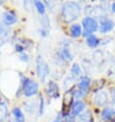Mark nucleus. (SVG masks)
Returning <instances> with one entry per match:
<instances>
[{
    "instance_id": "nucleus-1",
    "label": "nucleus",
    "mask_w": 115,
    "mask_h": 122,
    "mask_svg": "<svg viewBox=\"0 0 115 122\" xmlns=\"http://www.w3.org/2000/svg\"><path fill=\"white\" fill-rule=\"evenodd\" d=\"M82 5L76 1H67L64 2L61 6V19L64 23L69 24L74 21H76L77 19L82 15Z\"/></svg>"
},
{
    "instance_id": "nucleus-2",
    "label": "nucleus",
    "mask_w": 115,
    "mask_h": 122,
    "mask_svg": "<svg viewBox=\"0 0 115 122\" xmlns=\"http://www.w3.org/2000/svg\"><path fill=\"white\" fill-rule=\"evenodd\" d=\"M36 73L41 82H46L50 75L49 64L42 56H38L36 59Z\"/></svg>"
},
{
    "instance_id": "nucleus-3",
    "label": "nucleus",
    "mask_w": 115,
    "mask_h": 122,
    "mask_svg": "<svg viewBox=\"0 0 115 122\" xmlns=\"http://www.w3.org/2000/svg\"><path fill=\"white\" fill-rule=\"evenodd\" d=\"M22 90L23 96L27 97H34L38 94L39 91V84L36 82L35 80L31 79V78H22Z\"/></svg>"
},
{
    "instance_id": "nucleus-4",
    "label": "nucleus",
    "mask_w": 115,
    "mask_h": 122,
    "mask_svg": "<svg viewBox=\"0 0 115 122\" xmlns=\"http://www.w3.org/2000/svg\"><path fill=\"white\" fill-rule=\"evenodd\" d=\"M82 27L84 30L83 35L84 37H88L91 34H94L99 30V22L97 19L93 18V16L88 15L86 18L83 19L82 21Z\"/></svg>"
},
{
    "instance_id": "nucleus-5",
    "label": "nucleus",
    "mask_w": 115,
    "mask_h": 122,
    "mask_svg": "<svg viewBox=\"0 0 115 122\" xmlns=\"http://www.w3.org/2000/svg\"><path fill=\"white\" fill-rule=\"evenodd\" d=\"M91 86V79L88 76L84 75L80 77V80L77 82V90L75 91V94L77 97L83 99L84 97H86V94L89 92Z\"/></svg>"
},
{
    "instance_id": "nucleus-6",
    "label": "nucleus",
    "mask_w": 115,
    "mask_h": 122,
    "mask_svg": "<svg viewBox=\"0 0 115 122\" xmlns=\"http://www.w3.org/2000/svg\"><path fill=\"white\" fill-rule=\"evenodd\" d=\"M115 24L111 19L106 18V16H102L99 21V31L102 34H106L111 32L114 29Z\"/></svg>"
},
{
    "instance_id": "nucleus-7",
    "label": "nucleus",
    "mask_w": 115,
    "mask_h": 122,
    "mask_svg": "<svg viewBox=\"0 0 115 122\" xmlns=\"http://www.w3.org/2000/svg\"><path fill=\"white\" fill-rule=\"evenodd\" d=\"M86 107H87V105L84 101L82 100L73 101L71 106H70V114L73 117H79L80 114L86 111Z\"/></svg>"
},
{
    "instance_id": "nucleus-8",
    "label": "nucleus",
    "mask_w": 115,
    "mask_h": 122,
    "mask_svg": "<svg viewBox=\"0 0 115 122\" xmlns=\"http://www.w3.org/2000/svg\"><path fill=\"white\" fill-rule=\"evenodd\" d=\"M18 15L13 10H6L2 15V23L6 27H10L18 23Z\"/></svg>"
},
{
    "instance_id": "nucleus-9",
    "label": "nucleus",
    "mask_w": 115,
    "mask_h": 122,
    "mask_svg": "<svg viewBox=\"0 0 115 122\" xmlns=\"http://www.w3.org/2000/svg\"><path fill=\"white\" fill-rule=\"evenodd\" d=\"M46 93L49 97H51L53 100H56L60 97V91H59V86L58 84L54 81H49L48 85L46 88Z\"/></svg>"
},
{
    "instance_id": "nucleus-10",
    "label": "nucleus",
    "mask_w": 115,
    "mask_h": 122,
    "mask_svg": "<svg viewBox=\"0 0 115 122\" xmlns=\"http://www.w3.org/2000/svg\"><path fill=\"white\" fill-rule=\"evenodd\" d=\"M93 101L96 106L98 107H104L108 102V93L104 90H98L94 94Z\"/></svg>"
},
{
    "instance_id": "nucleus-11",
    "label": "nucleus",
    "mask_w": 115,
    "mask_h": 122,
    "mask_svg": "<svg viewBox=\"0 0 115 122\" xmlns=\"http://www.w3.org/2000/svg\"><path fill=\"white\" fill-rule=\"evenodd\" d=\"M9 111L7 103L3 100H0V122H4L8 119Z\"/></svg>"
},
{
    "instance_id": "nucleus-12",
    "label": "nucleus",
    "mask_w": 115,
    "mask_h": 122,
    "mask_svg": "<svg viewBox=\"0 0 115 122\" xmlns=\"http://www.w3.org/2000/svg\"><path fill=\"white\" fill-rule=\"evenodd\" d=\"M58 56L63 62H71L73 60V55L67 47H62L58 50Z\"/></svg>"
},
{
    "instance_id": "nucleus-13",
    "label": "nucleus",
    "mask_w": 115,
    "mask_h": 122,
    "mask_svg": "<svg viewBox=\"0 0 115 122\" xmlns=\"http://www.w3.org/2000/svg\"><path fill=\"white\" fill-rule=\"evenodd\" d=\"M9 36H10V29H9V27H6L3 24L0 25V45L7 41L9 39Z\"/></svg>"
},
{
    "instance_id": "nucleus-14",
    "label": "nucleus",
    "mask_w": 115,
    "mask_h": 122,
    "mask_svg": "<svg viewBox=\"0 0 115 122\" xmlns=\"http://www.w3.org/2000/svg\"><path fill=\"white\" fill-rule=\"evenodd\" d=\"M83 33H84V30H83L82 25H80V24H73V25L70 26L69 34L72 38H79V37L83 35Z\"/></svg>"
},
{
    "instance_id": "nucleus-15",
    "label": "nucleus",
    "mask_w": 115,
    "mask_h": 122,
    "mask_svg": "<svg viewBox=\"0 0 115 122\" xmlns=\"http://www.w3.org/2000/svg\"><path fill=\"white\" fill-rule=\"evenodd\" d=\"M115 116V109L112 107H106L104 108L102 113H101V118L104 121H109Z\"/></svg>"
},
{
    "instance_id": "nucleus-16",
    "label": "nucleus",
    "mask_w": 115,
    "mask_h": 122,
    "mask_svg": "<svg viewBox=\"0 0 115 122\" xmlns=\"http://www.w3.org/2000/svg\"><path fill=\"white\" fill-rule=\"evenodd\" d=\"M12 116H13V119H14L15 122H26V117H25V114L22 111L21 108L18 107H14L12 109Z\"/></svg>"
},
{
    "instance_id": "nucleus-17",
    "label": "nucleus",
    "mask_w": 115,
    "mask_h": 122,
    "mask_svg": "<svg viewBox=\"0 0 115 122\" xmlns=\"http://www.w3.org/2000/svg\"><path fill=\"white\" fill-rule=\"evenodd\" d=\"M86 43L91 48H96V47L100 44V39L98 38L95 34H91V35L86 37Z\"/></svg>"
},
{
    "instance_id": "nucleus-18",
    "label": "nucleus",
    "mask_w": 115,
    "mask_h": 122,
    "mask_svg": "<svg viewBox=\"0 0 115 122\" xmlns=\"http://www.w3.org/2000/svg\"><path fill=\"white\" fill-rule=\"evenodd\" d=\"M34 6H35L37 12L39 13V15H45L46 13V5H45V2H42V1H39V0H37V1H34Z\"/></svg>"
},
{
    "instance_id": "nucleus-19",
    "label": "nucleus",
    "mask_w": 115,
    "mask_h": 122,
    "mask_svg": "<svg viewBox=\"0 0 115 122\" xmlns=\"http://www.w3.org/2000/svg\"><path fill=\"white\" fill-rule=\"evenodd\" d=\"M70 73L73 78H76V77H82V68L79 64L74 63L71 65V68H70Z\"/></svg>"
},
{
    "instance_id": "nucleus-20",
    "label": "nucleus",
    "mask_w": 115,
    "mask_h": 122,
    "mask_svg": "<svg viewBox=\"0 0 115 122\" xmlns=\"http://www.w3.org/2000/svg\"><path fill=\"white\" fill-rule=\"evenodd\" d=\"M18 59H19V61H22V62H23V63H28L30 61V56L26 52H22V53H19Z\"/></svg>"
},
{
    "instance_id": "nucleus-21",
    "label": "nucleus",
    "mask_w": 115,
    "mask_h": 122,
    "mask_svg": "<svg viewBox=\"0 0 115 122\" xmlns=\"http://www.w3.org/2000/svg\"><path fill=\"white\" fill-rule=\"evenodd\" d=\"M14 48H15V51L16 52H19V53H22V52H25V46H23L22 44H21V43H16L15 46H14Z\"/></svg>"
},
{
    "instance_id": "nucleus-22",
    "label": "nucleus",
    "mask_w": 115,
    "mask_h": 122,
    "mask_svg": "<svg viewBox=\"0 0 115 122\" xmlns=\"http://www.w3.org/2000/svg\"><path fill=\"white\" fill-rule=\"evenodd\" d=\"M44 113V100L43 97H40V106H39V116H42Z\"/></svg>"
},
{
    "instance_id": "nucleus-23",
    "label": "nucleus",
    "mask_w": 115,
    "mask_h": 122,
    "mask_svg": "<svg viewBox=\"0 0 115 122\" xmlns=\"http://www.w3.org/2000/svg\"><path fill=\"white\" fill-rule=\"evenodd\" d=\"M52 122H65V121H64L63 117H62V115H61V114H59V115H57L56 118H55V119H54Z\"/></svg>"
},
{
    "instance_id": "nucleus-24",
    "label": "nucleus",
    "mask_w": 115,
    "mask_h": 122,
    "mask_svg": "<svg viewBox=\"0 0 115 122\" xmlns=\"http://www.w3.org/2000/svg\"><path fill=\"white\" fill-rule=\"evenodd\" d=\"M111 9H112V12L115 13V2H113L112 4H111Z\"/></svg>"
},
{
    "instance_id": "nucleus-25",
    "label": "nucleus",
    "mask_w": 115,
    "mask_h": 122,
    "mask_svg": "<svg viewBox=\"0 0 115 122\" xmlns=\"http://www.w3.org/2000/svg\"><path fill=\"white\" fill-rule=\"evenodd\" d=\"M112 96H113V99H114V101H115V88L112 89Z\"/></svg>"
},
{
    "instance_id": "nucleus-26",
    "label": "nucleus",
    "mask_w": 115,
    "mask_h": 122,
    "mask_svg": "<svg viewBox=\"0 0 115 122\" xmlns=\"http://www.w3.org/2000/svg\"><path fill=\"white\" fill-rule=\"evenodd\" d=\"M2 3H3V1H1V0H0V5H2Z\"/></svg>"
},
{
    "instance_id": "nucleus-27",
    "label": "nucleus",
    "mask_w": 115,
    "mask_h": 122,
    "mask_svg": "<svg viewBox=\"0 0 115 122\" xmlns=\"http://www.w3.org/2000/svg\"><path fill=\"white\" fill-rule=\"evenodd\" d=\"M9 122H15V121H9Z\"/></svg>"
},
{
    "instance_id": "nucleus-28",
    "label": "nucleus",
    "mask_w": 115,
    "mask_h": 122,
    "mask_svg": "<svg viewBox=\"0 0 115 122\" xmlns=\"http://www.w3.org/2000/svg\"><path fill=\"white\" fill-rule=\"evenodd\" d=\"M0 55H1V51H0Z\"/></svg>"
},
{
    "instance_id": "nucleus-29",
    "label": "nucleus",
    "mask_w": 115,
    "mask_h": 122,
    "mask_svg": "<svg viewBox=\"0 0 115 122\" xmlns=\"http://www.w3.org/2000/svg\"><path fill=\"white\" fill-rule=\"evenodd\" d=\"M89 122H92V121H89Z\"/></svg>"
}]
</instances>
